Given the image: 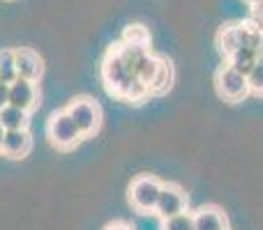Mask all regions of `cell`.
I'll use <instances>...</instances> for the list:
<instances>
[{
  "instance_id": "cell-1",
  "label": "cell",
  "mask_w": 263,
  "mask_h": 230,
  "mask_svg": "<svg viewBox=\"0 0 263 230\" xmlns=\"http://www.w3.org/2000/svg\"><path fill=\"white\" fill-rule=\"evenodd\" d=\"M102 81H104L106 92L118 97V99H125L129 86L134 83V74H132L129 67L125 65L118 44L111 46V49L106 51L104 60H102Z\"/></svg>"
},
{
  "instance_id": "cell-2",
  "label": "cell",
  "mask_w": 263,
  "mask_h": 230,
  "mask_svg": "<svg viewBox=\"0 0 263 230\" xmlns=\"http://www.w3.org/2000/svg\"><path fill=\"white\" fill-rule=\"evenodd\" d=\"M263 28L256 23H233V26H224L217 35V46L224 53V58H229L231 53H236L238 49H256L261 41Z\"/></svg>"
},
{
  "instance_id": "cell-3",
  "label": "cell",
  "mask_w": 263,
  "mask_h": 230,
  "mask_svg": "<svg viewBox=\"0 0 263 230\" xmlns=\"http://www.w3.org/2000/svg\"><path fill=\"white\" fill-rule=\"evenodd\" d=\"M46 136H49L51 145H55L58 150H72L79 145V140L83 138L81 131L77 129V124L72 122V117L67 115V111H55L49 117L46 124Z\"/></svg>"
},
{
  "instance_id": "cell-4",
  "label": "cell",
  "mask_w": 263,
  "mask_h": 230,
  "mask_svg": "<svg viewBox=\"0 0 263 230\" xmlns=\"http://www.w3.org/2000/svg\"><path fill=\"white\" fill-rule=\"evenodd\" d=\"M65 111H67V115L72 117V122L77 124V129L81 131V136H92L100 129L102 109L90 97H79V99H74Z\"/></svg>"
},
{
  "instance_id": "cell-5",
  "label": "cell",
  "mask_w": 263,
  "mask_h": 230,
  "mask_svg": "<svg viewBox=\"0 0 263 230\" xmlns=\"http://www.w3.org/2000/svg\"><path fill=\"white\" fill-rule=\"evenodd\" d=\"M159 191H162V182L153 175H139L129 184V203L136 212H155Z\"/></svg>"
},
{
  "instance_id": "cell-6",
  "label": "cell",
  "mask_w": 263,
  "mask_h": 230,
  "mask_svg": "<svg viewBox=\"0 0 263 230\" xmlns=\"http://www.w3.org/2000/svg\"><path fill=\"white\" fill-rule=\"evenodd\" d=\"M217 92L224 97L227 101H242L250 95V86H247V76H242L240 72L231 67V65H222L217 69Z\"/></svg>"
},
{
  "instance_id": "cell-7",
  "label": "cell",
  "mask_w": 263,
  "mask_h": 230,
  "mask_svg": "<svg viewBox=\"0 0 263 230\" xmlns=\"http://www.w3.org/2000/svg\"><path fill=\"white\" fill-rule=\"evenodd\" d=\"M182 212H187V194L182 191V186L162 184L157 205H155V214H159L162 219H168V217H176V214H182Z\"/></svg>"
},
{
  "instance_id": "cell-8",
  "label": "cell",
  "mask_w": 263,
  "mask_h": 230,
  "mask_svg": "<svg viewBox=\"0 0 263 230\" xmlns=\"http://www.w3.org/2000/svg\"><path fill=\"white\" fill-rule=\"evenodd\" d=\"M37 99H40V92H37V86L32 81H26V78H16L14 83H9V95L7 101L16 109L30 113L37 106Z\"/></svg>"
},
{
  "instance_id": "cell-9",
  "label": "cell",
  "mask_w": 263,
  "mask_h": 230,
  "mask_svg": "<svg viewBox=\"0 0 263 230\" xmlns=\"http://www.w3.org/2000/svg\"><path fill=\"white\" fill-rule=\"evenodd\" d=\"M16 55V74L18 78H26V81L37 83L44 72V62H42L40 53L32 49H16L14 51Z\"/></svg>"
},
{
  "instance_id": "cell-10",
  "label": "cell",
  "mask_w": 263,
  "mask_h": 230,
  "mask_svg": "<svg viewBox=\"0 0 263 230\" xmlns=\"http://www.w3.org/2000/svg\"><path fill=\"white\" fill-rule=\"evenodd\" d=\"M32 148V136L28 129H14V131H5L3 138V148L0 152L9 159H21L30 152Z\"/></svg>"
},
{
  "instance_id": "cell-11",
  "label": "cell",
  "mask_w": 263,
  "mask_h": 230,
  "mask_svg": "<svg viewBox=\"0 0 263 230\" xmlns=\"http://www.w3.org/2000/svg\"><path fill=\"white\" fill-rule=\"evenodd\" d=\"M192 219H194V230H229L227 214L215 205H205V207L196 210Z\"/></svg>"
},
{
  "instance_id": "cell-12",
  "label": "cell",
  "mask_w": 263,
  "mask_h": 230,
  "mask_svg": "<svg viewBox=\"0 0 263 230\" xmlns=\"http://www.w3.org/2000/svg\"><path fill=\"white\" fill-rule=\"evenodd\" d=\"M173 86V65L168 62L166 58H159L157 72H155V78L150 81V95H166Z\"/></svg>"
},
{
  "instance_id": "cell-13",
  "label": "cell",
  "mask_w": 263,
  "mask_h": 230,
  "mask_svg": "<svg viewBox=\"0 0 263 230\" xmlns=\"http://www.w3.org/2000/svg\"><path fill=\"white\" fill-rule=\"evenodd\" d=\"M28 122H30V113L16 109V106L7 104L0 109V124L5 131H14V129H28Z\"/></svg>"
},
{
  "instance_id": "cell-14",
  "label": "cell",
  "mask_w": 263,
  "mask_h": 230,
  "mask_svg": "<svg viewBox=\"0 0 263 230\" xmlns=\"http://www.w3.org/2000/svg\"><path fill=\"white\" fill-rule=\"evenodd\" d=\"M256 60H259V53H256V49H238L236 53H231L227 58V65H231L236 72H240L242 76H247V74L252 72V67L256 65Z\"/></svg>"
},
{
  "instance_id": "cell-15",
  "label": "cell",
  "mask_w": 263,
  "mask_h": 230,
  "mask_svg": "<svg viewBox=\"0 0 263 230\" xmlns=\"http://www.w3.org/2000/svg\"><path fill=\"white\" fill-rule=\"evenodd\" d=\"M123 44L139 46V49H150V32L143 23H132L123 32Z\"/></svg>"
},
{
  "instance_id": "cell-16",
  "label": "cell",
  "mask_w": 263,
  "mask_h": 230,
  "mask_svg": "<svg viewBox=\"0 0 263 230\" xmlns=\"http://www.w3.org/2000/svg\"><path fill=\"white\" fill-rule=\"evenodd\" d=\"M18 78L16 74V55L12 49L0 51V83H14Z\"/></svg>"
},
{
  "instance_id": "cell-17",
  "label": "cell",
  "mask_w": 263,
  "mask_h": 230,
  "mask_svg": "<svg viewBox=\"0 0 263 230\" xmlns=\"http://www.w3.org/2000/svg\"><path fill=\"white\" fill-rule=\"evenodd\" d=\"M162 230H194V219H192L190 212L162 219Z\"/></svg>"
},
{
  "instance_id": "cell-18",
  "label": "cell",
  "mask_w": 263,
  "mask_h": 230,
  "mask_svg": "<svg viewBox=\"0 0 263 230\" xmlns=\"http://www.w3.org/2000/svg\"><path fill=\"white\" fill-rule=\"evenodd\" d=\"M247 86H250V92L263 95V60H256L252 72L247 74Z\"/></svg>"
},
{
  "instance_id": "cell-19",
  "label": "cell",
  "mask_w": 263,
  "mask_h": 230,
  "mask_svg": "<svg viewBox=\"0 0 263 230\" xmlns=\"http://www.w3.org/2000/svg\"><path fill=\"white\" fill-rule=\"evenodd\" d=\"M7 95H9V86H7V83H0V109L9 104V101H7Z\"/></svg>"
},
{
  "instance_id": "cell-20",
  "label": "cell",
  "mask_w": 263,
  "mask_h": 230,
  "mask_svg": "<svg viewBox=\"0 0 263 230\" xmlns=\"http://www.w3.org/2000/svg\"><path fill=\"white\" fill-rule=\"evenodd\" d=\"M104 230H134V228L127 226V223H123V221H114V223H109Z\"/></svg>"
},
{
  "instance_id": "cell-21",
  "label": "cell",
  "mask_w": 263,
  "mask_h": 230,
  "mask_svg": "<svg viewBox=\"0 0 263 230\" xmlns=\"http://www.w3.org/2000/svg\"><path fill=\"white\" fill-rule=\"evenodd\" d=\"M247 3L252 5V9H254V14H259L263 18V0H247Z\"/></svg>"
},
{
  "instance_id": "cell-22",
  "label": "cell",
  "mask_w": 263,
  "mask_h": 230,
  "mask_svg": "<svg viewBox=\"0 0 263 230\" xmlns=\"http://www.w3.org/2000/svg\"><path fill=\"white\" fill-rule=\"evenodd\" d=\"M256 53H259V60H263V35H261V41L256 46Z\"/></svg>"
},
{
  "instance_id": "cell-23",
  "label": "cell",
  "mask_w": 263,
  "mask_h": 230,
  "mask_svg": "<svg viewBox=\"0 0 263 230\" xmlns=\"http://www.w3.org/2000/svg\"><path fill=\"white\" fill-rule=\"evenodd\" d=\"M3 138H5V129H3V124H0V148H3Z\"/></svg>"
}]
</instances>
